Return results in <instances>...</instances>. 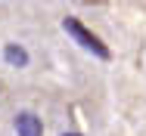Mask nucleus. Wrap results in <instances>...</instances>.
<instances>
[{
  "instance_id": "1",
  "label": "nucleus",
  "mask_w": 146,
  "mask_h": 136,
  "mask_svg": "<svg viewBox=\"0 0 146 136\" xmlns=\"http://www.w3.org/2000/svg\"><path fill=\"white\" fill-rule=\"evenodd\" d=\"M62 28H65V31H68V34H72L81 47H84V50H90L96 59H109V47H106V43H103L93 31H87V28L81 25L75 16H65V19H62Z\"/></svg>"
},
{
  "instance_id": "2",
  "label": "nucleus",
  "mask_w": 146,
  "mask_h": 136,
  "mask_svg": "<svg viewBox=\"0 0 146 136\" xmlns=\"http://www.w3.org/2000/svg\"><path fill=\"white\" fill-rule=\"evenodd\" d=\"M16 133H19V136H40V133H44V124H40L37 114L22 111V114L16 118Z\"/></svg>"
},
{
  "instance_id": "3",
  "label": "nucleus",
  "mask_w": 146,
  "mask_h": 136,
  "mask_svg": "<svg viewBox=\"0 0 146 136\" xmlns=\"http://www.w3.org/2000/svg\"><path fill=\"white\" fill-rule=\"evenodd\" d=\"M3 56H6L9 65H28V53H25L22 47H13V43H9V47L3 50Z\"/></svg>"
},
{
  "instance_id": "4",
  "label": "nucleus",
  "mask_w": 146,
  "mask_h": 136,
  "mask_svg": "<svg viewBox=\"0 0 146 136\" xmlns=\"http://www.w3.org/2000/svg\"><path fill=\"white\" fill-rule=\"evenodd\" d=\"M62 136H81V133H62Z\"/></svg>"
}]
</instances>
